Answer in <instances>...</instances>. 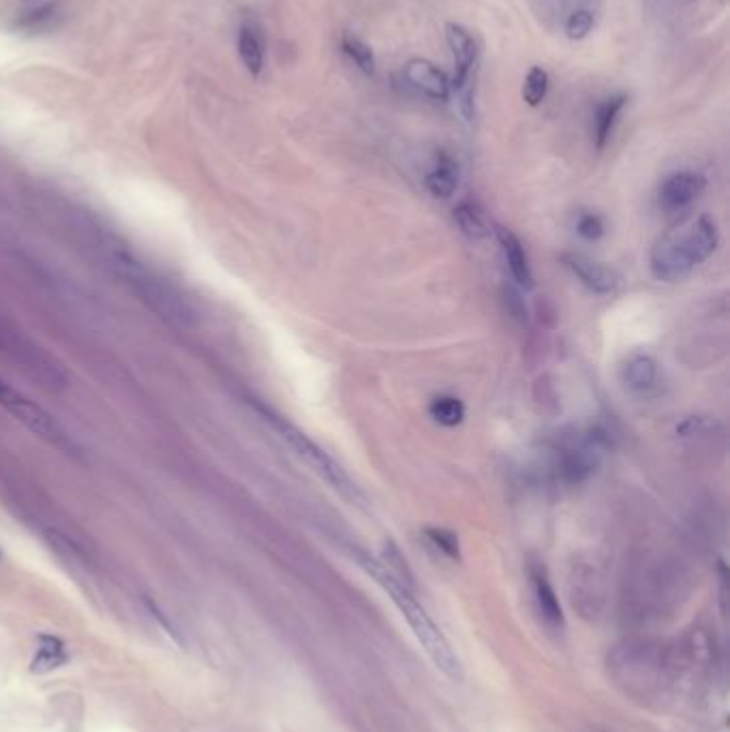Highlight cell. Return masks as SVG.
Returning <instances> with one entry per match:
<instances>
[{
  "mask_svg": "<svg viewBox=\"0 0 730 732\" xmlns=\"http://www.w3.org/2000/svg\"><path fill=\"white\" fill-rule=\"evenodd\" d=\"M656 377H658L656 362H653L649 356H634L628 360L626 369H623V379H626L628 388H632L636 392L649 390L653 384H656Z\"/></svg>",
  "mask_w": 730,
  "mask_h": 732,
  "instance_id": "cell-16",
  "label": "cell"
},
{
  "mask_svg": "<svg viewBox=\"0 0 730 732\" xmlns=\"http://www.w3.org/2000/svg\"><path fill=\"white\" fill-rule=\"evenodd\" d=\"M628 101L630 99L626 93H617L598 103L596 112L591 116V142L596 150H604L608 142L613 140V133L619 125L623 110L628 108Z\"/></svg>",
  "mask_w": 730,
  "mask_h": 732,
  "instance_id": "cell-8",
  "label": "cell"
},
{
  "mask_svg": "<svg viewBox=\"0 0 730 732\" xmlns=\"http://www.w3.org/2000/svg\"><path fill=\"white\" fill-rule=\"evenodd\" d=\"M67 649L63 640L56 636H41L39 638V651L33 660V673H50V670L63 666L67 662Z\"/></svg>",
  "mask_w": 730,
  "mask_h": 732,
  "instance_id": "cell-14",
  "label": "cell"
},
{
  "mask_svg": "<svg viewBox=\"0 0 730 732\" xmlns=\"http://www.w3.org/2000/svg\"><path fill=\"white\" fill-rule=\"evenodd\" d=\"M446 43L452 54L454 63V75L450 78L452 82V95H456V105H459V112L463 120L471 122L476 116V97H474V71L478 65V43L476 37L471 35V30L465 28L459 22H448L446 28Z\"/></svg>",
  "mask_w": 730,
  "mask_h": 732,
  "instance_id": "cell-3",
  "label": "cell"
},
{
  "mask_svg": "<svg viewBox=\"0 0 730 732\" xmlns=\"http://www.w3.org/2000/svg\"><path fill=\"white\" fill-rule=\"evenodd\" d=\"M531 589H534V600L538 606V613L544 621V625L553 632L564 630V610H561L557 593L542 570L531 572Z\"/></svg>",
  "mask_w": 730,
  "mask_h": 732,
  "instance_id": "cell-12",
  "label": "cell"
},
{
  "mask_svg": "<svg viewBox=\"0 0 730 732\" xmlns=\"http://www.w3.org/2000/svg\"><path fill=\"white\" fill-rule=\"evenodd\" d=\"M360 566L367 570L369 576H373L375 581L384 587V591L392 598V602L397 604V608L401 610V615L407 619L409 628L414 630L416 638L420 640V645L427 651L429 658L433 660V664L450 679H461V662L456 658V653L452 651L448 638L441 634V630L435 625L433 617L429 615V610L420 604V600L416 598V593L412 589V583L403 578L399 572L390 570L386 563L375 561L371 555L358 553L356 555Z\"/></svg>",
  "mask_w": 730,
  "mask_h": 732,
  "instance_id": "cell-1",
  "label": "cell"
},
{
  "mask_svg": "<svg viewBox=\"0 0 730 732\" xmlns=\"http://www.w3.org/2000/svg\"><path fill=\"white\" fill-rule=\"evenodd\" d=\"M0 407L7 409L9 414L20 420L28 431H33L35 435H39L41 439L50 441V444L58 446V448H69V437L48 411H45L41 405L33 403L30 399L18 390H13L7 381L0 379Z\"/></svg>",
  "mask_w": 730,
  "mask_h": 732,
  "instance_id": "cell-5",
  "label": "cell"
},
{
  "mask_svg": "<svg viewBox=\"0 0 730 732\" xmlns=\"http://www.w3.org/2000/svg\"><path fill=\"white\" fill-rule=\"evenodd\" d=\"M720 232L709 215L681 221L668 230L651 253V270L660 281L677 283L718 251Z\"/></svg>",
  "mask_w": 730,
  "mask_h": 732,
  "instance_id": "cell-2",
  "label": "cell"
},
{
  "mask_svg": "<svg viewBox=\"0 0 730 732\" xmlns=\"http://www.w3.org/2000/svg\"><path fill=\"white\" fill-rule=\"evenodd\" d=\"M551 88V75L544 67L534 65L523 80V88H521V97L523 101L529 105V108H538V105L544 103L546 95H549Z\"/></svg>",
  "mask_w": 730,
  "mask_h": 732,
  "instance_id": "cell-17",
  "label": "cell"
},
{
  "mask_svg": "<svg viewBox=\"0 0 730 732\" xmlns=\"http://www.w3.org/2000/svg\"><path fill=\"white\" fill-rule=\"evenodd\" d=\"M454 221L456 225L461 227V232L465 236H469L471 240H482L484 236H489V225H486L482 212L478 210L476 204L471 202H463L454 208Z\"/></svg>",
  "mask_w": 730,
  "mask_h": 732,
  "instance_id": "cell-19",
  "label": "cell"
},
{
  "mask_svg": "<svg viewBox=\"0 0 730 732\" xmlns=\"http://www.w3.org/2000/svg\"><path fill=\"white\" fill-rule=\"evenodd\" d=\"M262 414L272 424V429L279 433V437L285 441V444L290 446L313 471H317L319 476L328 480L334 488H339V491H352V484H349L345 471L334 463L332 456H328L322 448H319L313 439H309L300 429H296L294 424L283 420L281 416L272 414V411L266 407H262Z\"/></svg>",
  "mask_w": 730,
  "mask_h": 732,
  "instance_id": "cell-4",
  "label": "cell"
},
{
  "mask_svg": "<svg viewBox=\"0 0 730 732\" xmlns=\"http://www.w3.org/2000/svg\"><path fill=\"white\" fill-rule=\"evenodd\" d=\"M459 180H461V170L459 163L448 152L439 150L437 157L431 165V170L424 176V187L427 191L437 197V200H448L459 189Z\"/></svg>",
  "mask_w": 730,
  "mask_h": 732,
  "instance_id": "cell-11",
  "label": "cell"
},
{
  "mask_svg": "<svg viewBox=\"0 0 730 732\" xmlns=\"http://www.w3.org/2000/svg\"><path fill=\"white\" fill-rule=\"evenodd\" d=\"M429 411L437 424L448 426V429H452V426H459L465 420V405H463V401L456 399V396H448V394L437 396V399H433Z\"/></svg>",
  "mask_w": 730,
  "mask_h": 732,
  "instance_id": "cell-20",
  "label": "cell"
},
{
  "mask_svg": "<svg viewBox=\"0 0 730 732\" xmlns=\"http://www.w3.org/2000/svg\"><path fill=\"white\" fill-rule=\"evenodd\" d=\"M341 52L349 60H352V63L358 67V71H362L364 75H375L377 58H375V52H373V48L367 41H362L360 37H356L352 33H343Z\"/></svg>",
  "mask_w": 730,
  "mask_h": 732,
  "instance_id": "cell-15",
  "label": "cell"
},
{
  "mask_svg": "<svg viewBox=\"0 0 730 732\" xmlns=\"http://www.w3.org/2000/svg\"><path fill=\"white\" fill-rule=\"evenodd\" d=\"M598 467V454L591 448H579L570 450L564 461V474L570 482H583L587 480L593 471Z\"/></svg>",
  "mask_w": 730,
  "mask_h": 732,
  "instance_id": "cell-18",
  "label": "cell"
},
{
  "mask_svg": "<svg viewBox=\"0 0 730 732\" xmlns=\"http://www.w3.org/2000/svg\"><path fill=\"white\" fill-rule=\"evenodd\" d=\"M576 232L589 242L600 240L604 236V221L598 215H593V212H585V215H581L579 223H576Z\"/></svg>",
  "mask_w": 730,
  "mask_h": 732,
  "instance_id": "cell-24",
  "label": "cell"
},
{
  "mask_svg": "<svg viewBox=\"0 0 730 732\" xmlns=\"http://www.w3.org/2000/svg\"><path fill=\"white\" fill-rule=\"evenodd\" d=\"M707 189V178L698 172H677L668 176L658 191V204L664 212L688 210Z\"/></svg>",
  "mask_w": 730,
  "mask_h": 732,
  "instance_id": "cell-7",
  "label": "cell"
},
{
  "mask_svg": "<svg viewBox=\"0 0 730 732\" xmlns=\"http://www.w3.org/2000/svg\"><path fill=\"white\" fill-rule=\"evenodd\" d=\"M0 557H3V553H0Z\"/></svg>",
  "mask_w": 730,
  "mask_h": 732,
  "instance_id": "cell-25",
  "label": "cell"
},
{
  "mask_svg": "<svg viewBox=\"0 0 730 732\" xmlns=\"http://www.w3.org/2000/svg\"><path fill=\"white\" fill-rule=\"evenodd\" d=\"M566 266L583 281V285H587L591 292L596 294H613L617 285H619V277L613 268H608L600 262H593V259L585 257V255H564Z\"/></svg>",
  "mask_w": 730,
  "mask_h": 732,
  "instance_id": "cell-9",
  "label": "cell"
},
{
  "mask_svg": "<svg viewBox=\"0 0 730 732\" xmlns=\"http://www.w3.org/2000/svg\"><path fill=\"white\" fill-rule=\"evenodd\" d=\"M403 75L409 82V86L416 88L420 95L429 97L433 101H439V103L450 101V97H452L450 75L441 67H437L433 60H429V58L407 60L403 67Z\"/></svg>",
  "mask_w": 730,
  "mask_h": 732,
  "instance_id": "cell-6",
  "label": "cell"
},
{
  "mask_svg": "<svg viewBox=\"0 0 730 732\" xmlns=\"http://www.w3.org/2000/svg\"><path fill=\"white\" fill-rule=\"evenodd\" d=\"M497 238L501 244V251H504L512 279L523 289L534 287V274H531L529 259H527V253L523 249L521 240L516 238L510 230H506V227H497Z\"/></svg>",
  "mask_w": 730,
  "mask_h": 732,
  "instance_id": "cell-13",
  "label": "cell"
},
{
  "mask_svg": "<svg viewBox=\"0 0 730 732\" xmlns=\"http://www.w3.org/2000/svg\"><path fill=\"white\" fill-rule=\"evenodd\" d=\"M424 533H427L429 542L437 548V551H441L446 557H450V559H459L461 557L459 538H456L452 531L441 529V527H429Z\"/></svg>",
  "mask_w": 730,
  "mask_h": 732,
  "instance_id": "cell-22",
  "label": "cell"
},
{
  "mask_svg": "<svg viewBox=\"0 0 730 732\" xmlns=\"http://www.w3.org/2000/svg\"><path fill=\"white\" fill-rule=\"evenodd\" d=\"M58 18V7L56 5H43L39 9H33L28 15H24L22 26L28 30H41L54 24Z\"/></svg>",
  "mask_w": 730,
  "mask_h": 732,
  "instance_id": "cell-23",
  "label": "cell"
},
{
  "mask_svg": "<svg viewBox=\"0 0 730 732\" xmlns=\"http://www.w3.org/2000/svg\"><path fill=\"white\" fill-rule=\"evenodd\" d=\"M238 56L253 78H260L266 67V39L260 24L253 20L242 22L238 28Z\"/></svg>",
  "mask_w": 730,
  "mask_h": 732,
  "instance_id": "cell-10",
  "label": "cell"
},
{
  "mask_svg": "<svg viewBox=\"0 0 730 732\" xmlns=\"http://www.w3.org/2000/svg\"><path fill=\"white\" fill-rule=\"evenodd\" d=\"M593 26H596V18H593V11L581 7V9H574L568 15L564 30H566V37L570 41H583V39H587L591 35Z\"/></svg>",
  "mask_w": 730,
  "mask_h": 732,
  "instance_id": "cell-21",
  "label": "cell"
}]
</instances>
